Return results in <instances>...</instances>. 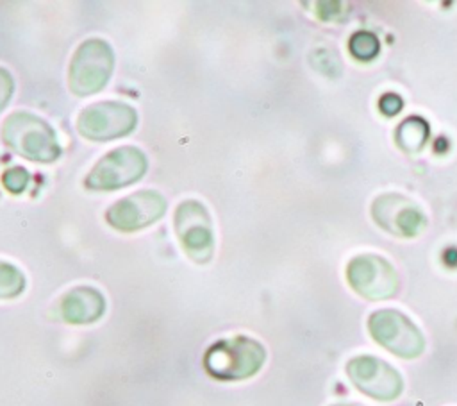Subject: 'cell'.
Returning <instances> with one entry per match:
<instances>
[{
	"mask_svg": "<svg viewBox=\"0 0 457 406\" xmlns=\"http://www.w3.org/2000/svg\"><path fill=\"white\" fill-rule=\"evenodd\" d=\"M266 359L264 347L248 336H232L214 342L204 356L205 370L223 381H239L259 372Z\"/></svg>",
	"mask_w": 457,
	"mask_h": 406,
	"instance_id": "obj_1",
	"label": "cell"
},
{
	"mask_svg": "<svg viewBox=\"0 0 457 406\" xmlns=\"http://www.w3.org/2000/svg\"><path fill=\"white\" fill-rule=\"evenodd\" d=\"M2 136L11 150L30 161L50 163L61 154L54 129L43 118L27 111L9 114L4 122Z\"/></svg>",
	"mask_w": 457,
	"mask_h": 406,
	"instance_id": "obj_2",
	"label": "cell"
},
{
	"mask_svg": "<svg viewBox=\"0 0 457 406\" xmlns=\"http://www.w3.org/2000/svg\"><path fill=\"white\" fill-rule=\"evenodd\" d=\"M114 57L107 41L100 38L86 39L73 54L70 63L68 84L79 97H89L100 91L112 72Z\"/></svg>",
	"mask_w": 457,
	"mask_h": 406,
	"instance_id": "obj_3",
	"label": "cell"
},
{
	"mask_svg": "<svg viewBox=\"0 0 457 406\" xmlns=\"http://www.w3.org/2000/svg\"><path fill=\"white\" fill-rule=\"evenodd\" d=\"M370 334L377 343L400 358H416L425 349L420 329L396 309H378L368 320Z\"/></svg>",
	"mask_w": 457,
	"mask_h": 406,
	"instance_id": "obj_4",
	"label": "cell"
},
{
	"mask_svg": "<svg viewBox=\"0 0 457 406\" xmlns=\"http://www.w3.org/2000/svg\"><path fill=\"white\" fill-rule=\"evenodd\" d=\"M136 111L125 102H96L87 106L77 118V131L95 141H109L134 131Z\"/></svg>",
	"mask_w": 457,
	"mask_h": 406,
	"instance_id": "obj_5",
	"label": "cell"
},
{
	"mask_svg": "<svg viewBox=\"0 0 457 406\" xmlns=\"http://www.w3.org/2000/svg\"><path fill=\"white\" fill-rule=\"evenodd\" d=\"M175 233L184 252L198 265L211 259L214 236L209 211L198 200H184L175 211Z\"/></svg>",
	"mask_w": 457,
	"mask_h": 406,
	"instance_id": "obj_6",
	"label": "cell"
},
{
	"mask_svg": "<svg viewBox=\"0 0 457 406\" xmlns=\"http://www.w3.org/2000/svg\"><path fill=\"white\" fill-rule=\"evenodd\" d=\"M145 172V154L136 147L125 145L111 150L93 166L86 177V186L91 190H118L136 182Z\"/></svg>",
	"mask_w": 457,
	"mask_h": 406,
	"instance_id": "obj_7",
	"label": "cell"
},
{
	"mask_svg": "<svg viewBox=\"0 0 457 406\" xmlns=\"http://www.w3.org/2000/svg\"><path fill=\"white\" fill-rule=\"evenodd\" d=\"M346 277L350 286L371 300L389 299L398 292L400 281L395 268L380 256L362 254L348 263Z\"/></svg>",
	"mask_w": 457,
	"mask_h": 406,
	"instance_id": "obj_8",
	"label": "cell"
},
{
	"mask_svg": "<svg viewBox=\"0 0 457 406\" xmlns=\"http://www.w3.org/2000/svg\"><path fill=\"white\" fill-rule=\"evenodd\" d=\"M346 374L357 390L377 401H393L403 388L400 374L391 365L373 356H357L350 359Z\"/></svg>",
	"mask_w": 457,
	"mask_h": 406,
	"instance_id": "obj_9",
	"label": "cell"
},
{
	"mask_svg": "<svg viewBox=\"0 0 457 406\" xmlns=\"http://www.w3.org/2000/svg\"><path fill=\"white\" fill-rule=\"evenodd\" d=\"M164 211L166 200L159 191L141 190L114 202L107 209L105 220L118 231L132 233L154 224L164 215Z\"/></svg>",
	"mask_w": 457,
	"mask_h": 406,
	"instance_id": "obj_10",
	"label": "cell"
},
{
	"mask_svg": "<svg viewBox=\"0 0 457 406\" xmlns=\"http://www.w3.org/2000/svg\"><path fill=\"white\" fill-rule=\"evenodd\" d=\"M371 215L382 229L405 238L420 234L427 225V216L420 206L398 193L377 197L371 204Z\"/></svg>",
	"mask_w": 457,
	"mask_h": 406,
	"instance_id": "obj_11",
	"label": "cell"
},
{
	"mask_svg": "<svg viewBox=\"0 0 457 406\" xmlns=\"http://www.w3.org/2000/svg\"><path fill=\"white\" fill-rule=\"evenodd\" d=\"M105 299L91 286L71 288L61 299V317L70 324H91L104 315Z\"/></svg>",
	"mask_w": 457,
	"mask_h": 406,
	"instance_id": "obj_12",
	"label": "cell"
},
{
	"mask_svg": "<svg viewBox=\"0 0 457 406\" xmlns=\"http://www.w3.org/2000/svg\"><path fill=\"white\" fill-rule=\"evenodd\" d=\"M428 125L423 118L418 116H411L407 120H403L398 129H396V145L407 152V154H414L420 152L423 148V145L428 140Z\"/></svg>",
	"mask_w": 457,
	"mask_h": 406,
	"instance_id": "obj_13",
	"label": "cell"
},
{
	"mask_svg": "<svg viewBox=\"0 0 457 406\" xmlns=\"http://www.w3.org/2000/svg\"><path fill=\"white\" fill-rule=\"evenodd\" d=\"M25 288L23 274L11 263L0 261V299H12Z\"/></svg>",
	"mask_w": 457,
	"mask_h": 406,
	"instance_id": "obj_14",
	"label": "cell"
},
{
	"mask_svg": "<svg viewBox=\"0 0 457 406\" xmlns=\"http://www.w3.org/2000/svg\"><path fill=\"white\" fill-rule=\"evenodd\" d=\"M380 43L375 38V34L368 32V30H359L355 32L350 41H348V50L350 54L359 59V61H370L378 54Z\"/></svg>",
	"mask_w": 457,
	"mask_h": 406,
	"instance_id": "obj_15",
	"label": "cell"
},
{
	"mask_svg": "<svg viewBox=\"0 0 457 406\" xmlns=\"http://www.w3.org/2000/svg\"><path fill=\"white\" fill-rule=\"evenodd\" d=\"M2 182H4V186H5L11 193L18 195V193H21V191L27 188V184H29V172H27L25 168H21V166H12V168H9L7 172H4Z\"/></svg>",
	"mask_w": 457,
	"mask_h": 406,
	"instance_id": "obj_16",
	"label": "cell"
},
{
	"mask_svg": "<svg viewBox=\"0 0 457 406\" xmlns=\"http://www.w3.org/2000/svg\"><path fill=\"white\" fill-rule=\"evenodd\" d=\"M316 7H318L316 9L318 16L325 21L337 20L345 14V4H341V2H320V4H316Z\"/></svg>",
	"mask_w": 457,
	"mask_h": 406,
	"instance_id": "obj_17",
	"label": "cell"
},
{
	"mask_svg": "<svg viewBox=\"0 0 457 406\" xmlns=\"http://www.w3.org/2000/svg\"><path fill=\"white\" fill-rule=\"evenodd\" d=\"M12 88H14V84H12L11 73L0 66V111L7 106V102L12 95Z\"/></svg>",
	"mask_w": 457,
	"mask_h": 406,
	"instance_id": "obj_18",
	"label": "cell"
},
{
	"mask_svg": "<svg viewBox=\"0 0 457 406\" xmlns=\"http://www.w3.org/2000/svg\"><path fill=\"white\" fill-rule=\"evenodd\" d=\"M378 107H380V113L386 114V116H395L400 109H402V98L395 93H387L380 98L378 102Z\"/></svg>",
	"mask_w": 457,
	"mask_h": 406,
	"instance_id": "obj_19",
	"label": "cell"
},
{
	"mask_svg": "<svg viewBox=\"0 0 457 406\" xmlns=\"http://www.w3.org/2000/svg\"><path fill=\"white\" fill-rule=\"evenodd\" d=\"M334 406H359V404H334Z\"/></svg>",
	"mask_w": 457,
	"mask_h": 406,
	"instance_id": "obj_20",
	"label": "cell"
}]
</instances>
